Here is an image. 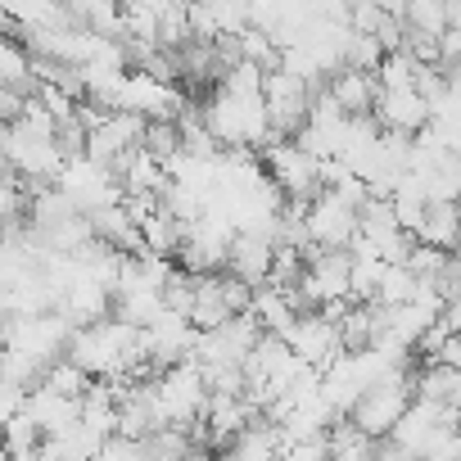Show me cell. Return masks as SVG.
I'll return each mask as SVG.
<instances>
[{
    "label": "cell",
    "mask_w": 461,
    "mask_h": 461,
    "mask_svg": "<svg viewBox=\"0 0 461 461\" xmlns=\"http://www.w3.org/2000/svg\"><path fill=\"white\" fill-rule=\"evenodd\" d=\"M411 393L443 402V407H461V366L447 362H416L411 371Z\"/></svg>",
    "instance_id": "4"
},
{
    "label": "cell",
    "mask_w": 461,
    "mask_h": 461,
    "mask_svg": "<svg viewBox=\"0 0 461 461\" xmlns=\"http://www.w3.org/2000/svg\"><path fill=\"white\" fill-rule=\"evenodd\" d=\"M281 339H285L290 353H294L299 362H308L312 371H326V366L344 353L335 321H326L317 308H312V312H294V321L281 330Z\"/></svg>",
    "instance_id": "1"
},
{
    "label": "cell",
    "mask_w": 461,
    "mask_h": 461,
    "mask_svg": "<svg viewBox=\"0 0 461 461\" xmlns=\"http://www.w3.org/2000/svg\"><path fill=\"white\" fill-rule=\"evenodd\" d=\"M321 86L330 91V100H335L344 113H371L375 91H380V86H375V73H366V68H348V64L330 68Z\"/></svg>",
    "instance_id": "3"
},
{
    "label": "cell",
    "mask_w": 461,
    "mask_h": 461,
    "mask_svg": "<svg viewBox=\"0 0 461 461\" xmlns=\"http://www.w3.org/2000/svg\"><path fill=\"white\" fill-rule=\"evenodd\" d=\"M0 447H5V456H37V447H41V425L19 407L5 425H0Z\"/></svg>",
    "instance_id": "6"
},
{
    "label": "cell",
    "mask_w": 461,
    "mask_h": 461,
    "mask_svg": "<svg viewBox=\"0 0 461 461\" xmlns=\"http://www.w3.org/2000/svg\"><path fill=\"white\" fill-rule=\"evenodd\" d=\"M411 240L434 245V249H456V208H452V199H429L425 203V217L411 230Z\"/></svg>",
    "instance_id": "5"
},
{
    "label": "cell",
    "mask_w": 461,
    "mask_h": 461,
    "mask_svg": "<svg viewBox=\"0 0 461 461\" xmlns=\"http://www.w3.org/2000/svg\"><path fill=\"white\" fill-rule=\"evenodd\" d=\"M371 118L384 127V131H416L425 118H429V104L416 86H393V91H375V104H371Z\"/></svg>",
    "instance_id": "2"
}]
</instances>
